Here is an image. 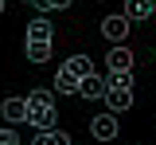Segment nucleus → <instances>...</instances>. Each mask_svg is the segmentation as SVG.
Listing matches in <instances>:
<instances>
[{
    "label": "nucleus",
    "instance_id": "nucleus-7",
    "mask_svg": "<svg viewBox=\"0 0 156 145\" xmlns=\"http://www.w3.org/2000/svg\"><path fill=\"white\" fill-rule=\"evenodd\" d=\"M105 90H109V83H105L101 75H86V79H82V86H78V94H82V98H90V102L105 98Z\"/></svg>",
    "mask_w": 156,
    "mask_h": 145
},
{
    "label": "nucleus",
    "instance_id": "nucleus-4",
    "mask_svg": "<svg viewBox=\"0 0 156 145\" xmlns=\"http://www.w3.org/2000/svg\"><path fill=\"white\" fill-rule=\"evenodd\" d=\"M0 110H4V122H8V125H16V122H27V114H31L27 98H4V102H0Z\"/></svg>",
    "mask_w": 156,
    "mask_h": 145
},
{
    "label": "nucleus",
    "instance_id": "nucleus-2",
    "mask_svg": "<svg viewBox=\"0 0 156 145\" xmlns=\"http://www.w3.org/2000/svg\"><path fill=\"white\" fill-rule=\"evenodd\" d=\"M90 133H94V141H113L117 137V114H98L90 122Z\"/></svg>",
    "mask_w": 156,
    "mask_h": 145
},
{
    "label": "nucleus",
    "instance_id": "nucleus-16",
    "mask_svg": "<svg viewBox=\"0 0 156 145\" xmlns=\"http://www.w3.org/2000/svg\"><path fill=\"white\" fill-rule=\"evenodd\" d=\"M0 145H20V137L12 133V129H0Z\"/></svg>",
    "mask_w": 156,
    "mask_h": 145
},
{
    "label": "nucleus",
    "instance_id": "nucleus-17",
    "mask_svg": "<svg viewBox=\"0 0 156 145\" xmlns=\"http://www.w3.org/2000/svg\"><path fill=\"white\" fill-rule=\"evenodd\" d=\"M0 12H4V0H0Z\"/></svg>",
    "mask_w": 156,
    "mask_h": 145
},
{
    "label": "nucleus",
    "instance_id": "nucleus-3",
    "mask_svg": "<svg viewBox=\"0 0 156 145\" xmlns=\"http://www.w3.org/2000/svg\"><path fill=\"white\" fill-rule=\"evenodd\" d=\"M105 106H109V114H125L133 106V90L129 86H109L105 90Z\"/></svg>",
    "mask_w": 156,
    "mask_h": 145
},
{
    "label": "nucleus",
    "instance_id": "nucleus-10",
    "mask_svg": "<svg viewBox=\"0 0 156 145\" xmlns=\"http://www.w3.org/2000/svg\"><path fill=\"white\" fill-rule=\"evenodd\" d=\"M78 86H82V79L70 75L66 67H58V75H55V90L58 94H78Z\"/></svg>",
    "mask_w": 156,
    "mask_h": 145
},
{
    "label": "nucleus",
    "instance_id": "nucleus-15",
    "mask_svg": "<svg viewBox=\"0 0 156 145\" xmlns=\"http://www.w3.org/2000/svg\"><path fill=\"white\" fill-rule=\"evenodd\" d=\"M31 145H58V137H55V129H39L31 137Z\"/></svg>",
    "mask_w": 156,
    "mask_h": 145
},
{
    "label": "nucleus",
    "instance_id": "nucleus-8",
    "mask_svg": "<svg viewBox=\"0 0 156 145\" xmlns=\"http://www.w3.org/2000/svg\"><path fill=\"white\" fill-rule=\"evenodd\" d=\"M51 35H55V28H51V20H47V16H35V20L27 24V39H35V43H51Z\"/></svg>",
    "mask_w": 156,
    "mask_h": 145
},
{
    "label": "nucleus",
    "instance_id": "nucleus-14",
    "mask_svg": "<svg viewBox=\"0 0 156 145\" xmlns=\"http://www.w3.org/2000/svg\"><path fill=\"white\" fill-rule=\"evenodd\" d=\"M27 106L43 110V106H55V98H51V90H31V94H27Z\"/></svg>",
    "mask_w": 156,
    "mask_h": 145
},
{
    "label": "nucleus",
    "instance_id": "nucleus-1",
    "mask_svg": "<svg viewBox=\"0 0 156 145\" xmlns=\"http://www.w3.org/2000/svg\"><path fill=\"white\" fill-rule=\"evenodd\" d=\"M129 16H125V12H113V16H105V20H101V35H105V39L109 43H125L129 39Z\"/></svg>",
    "mask_w": 156,
    "mask_h": 145
},
{
    "label": "nucleus",
    "instance_id": "nucleus-13",
    "mask_svg": "<svg viewBox=\"0 0 156 145\" xmlns=\"http://www.w3.org/2000/svg\"><path fill=\"white\" fill-rule=\"evenodd\" d=\"M105 83L109 86H129V90H133V71H109Z\"/></svg>",
    "mask_w": 156,
    "mask_h": 145
},
{
    "label": "nucleus",
    "instance_id": "nucleus-6",
    "mask_svg": "<svg viewBox=\"0 0 156 145\" xmlns=\"http://www.w3.org/2000/svg\"><path fill=\"white\" fill-rule=\"evenodd\" d=\"M105 67H109V71H133V51H129L125 43L109 47V55H105Z\"/></svg>",
    "mask_w": 156,
    "mask_h": 145
},
{
    "label": "nucleus",
    "instance_id": "nucleus-9",
    "mask_svg": "<svg viewBox=\"0 0 156 145\" xmlns=\"http://www.w3.org/2000/svg\"><path fill=\"white\" fill-rule=\"evenodd\" d=\"M129 20H148L156 12V0H125V8H121Z\"/></svg>",
    "mask_w": 156,
    "mask_h": 145
},
{
    "label": "nucleus",
    "instance_id": "nucleus-12",
    "mask_svg": "<svg viewBox=\"0 0 156 145\" xmlns=\"http://www.w3.org/2000/svg\"><path fill=\"white\" fill-rule=\"evenodd\" d=\"M47 59H51V43L27 39V63H47Z\"/></svg>",
    "mask_w": 156,
    "mask_h": 145
},
{
    "label": "nucleus",
    "instance_id": "nucleus-11",
    "mask_svg": "<svg viewBox=\"0 0 156 145\" xmlns=\"http://www.w3.org/2000/svg\"><path fill=\"white\" fill-rule=\"evenodd\" d=\"M62 67H66L70 75H78V79H86V75H94V63L86 59V55H70V59L62 63Z\"/></svg>",
    "mask_w": 156,
    "mask_h": 145
},
{
    "label": "nucleus",
    "instance_id": "nucleus-5",
    "mask_svg": "<svg viewBox=\"0 0 156 145\" xmlns=\"http://www.w3.org/2000/svg\"><path fill=\"white\" fill-rule=\"evenodd\" d=\"M27 125H35V129H58V106H43V110H35V106H31Z\"/></svg>",
    "mask_w": 156,
    "mask_h": 145
}]
</instances>
